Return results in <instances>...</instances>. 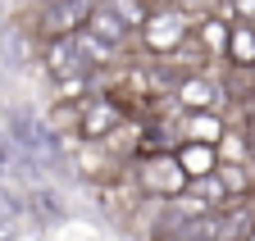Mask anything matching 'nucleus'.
Masks as SVG:
<instances>
[{"label": "nucleus", "mask_w": 255, "mask_h": 241, "mask_svg": "<svg viewBox=\"0 0 255 241\" xmlns=\"http://www.w3.org/2000/svg\"><path fill=\"white\" fill-rule=\"evenodd\" d=\"M141 187L146 191H155V196H178L182 187H187V173H182V164H178V155H150L146 164H141Z\"/></svg>", "instance_id": "obj_1"}, {"label": "nucleus", "mask_w": 255, "mask_h": 241, "mask_svg": "<svg viewBox=\"0 0 255 241\" xmlns=\"http://www.w3.org/2000/svg\"><path fill=\"white\" fill-rule=\"evenodd\" d=\"M182 37H187V27H182V18H178L173 9L146 18V46H155V50H173V46H182Z\"/></svg>", "instance_id": "obj_2"}, {"label": "nucleus", "mask_w": 255, "mask_h": 241, "mask_svg": "<svg viewBox=\"0 0 255 241\" xmlns=\"http://www.w3.org/2000/svg\"><path fill=\"white\" fill-rule=\"evenodd\" d=\"M223 55H228L237 69H255V23H233Z\"/></svg>", "instance_id": "obj_3"}, {"label": "nucleus", "mask_w": 255, "mask_h": 241, "mask_svg": "<svg viewBox=\"0 0 255 241\" xmlns=\"http://www.w3.org/2000/svg\"><path fill=\"white\" fill-rule=\"evenodd\" d=\"M178 164H182L187 182H191V177H205V173H214L219 155H214V146H201V141H182V150H178Z\"/></svg>", "instance_id": "obj_4"}, {"label": "nucleus", "mask_w": 255, "mask_h": 241, "mask_svg": "<svg viewBox=\"0 0 255 241\" xmlns=\"http://www.w3.org/2000/svg\"><path fill=\"white\" fill-rule=\"evenodd\" d=\"M182 137L187 141H201V146H219L223 141V123H219L210 109H191L187 123H182Z\"/></svg>", "instance_id": "obj_5"}, {"label": "nucleus", "mask_w": 255, "mask_h": 241, "mask_svg": "<svg viewBox=\"0 0 255 241\" xmlns=\"http://www.w3.org/2000/svg\"><path fill=\"white\" fill-rule=\"evenodd\" d=\"M87 27H91V37H101V41H123V32H128V27L114 18V9H110V5H91Z\"/></svg>", "instance_id": "obj_6"}, {"label": "nucleus", "mask_w": 255, "mask_h": 241, "mask_svg": "<svg viewBox=\"0 0 255 241\" xmlns=\"http://www.w3.org/2000/svg\"><path fill=\"white\" fill-rule=\"evenodd\" d=\"M178 100L187 105V109H214L219 105V91L210 82H201V78H187L182 86H178Z\"/></svg>", "instance_id": "obj_7"}, {"label": "nucleus", "mask_w": 255, "mask_h": 241, "mask_svg": "<svg viewBox=\"0 0 255 241\" xmlns=\"http://www.w3.org/2000/svg\"><path fill=\"white\" fill-rule=\"evenodd\" d=\"M201 46H205L210 55H223V46H228V23H223L219 14L201 18Z\"/></svg>", "instance_id": "obj_8"}, {"label": "nucleus", "mask_w": 255, "mask_h": 241, "mask_svg": "<svg viewBox=\"0 0 255 241\" xmlns=\"http://www.w3.org/2000/svg\"><path fill=\"white\" fill-rule=\"evenodd\" d=\"M114 123H119V114H114L110 105H96V109L82 118V132H87V137H110Z\"/></svg>", "instance_id": "obj_9"}, {"label": "nucleus", "mask_w": 255, "mask_h": 241, "mask_svg": "<svg viewBox=\"0 0 255 241\" xmlns=\"http://www.w3.org/2000/svg\"><path fill=\"white\" fill-rule=\"evenodd\" d=\"M105 5L114 9V18L123 23V27H141L150 14H146V0H105Z\"/></svg>", "instance_id": "obj_10"}, {"label": "nucleus", "mask_w": 255, "mask_h": 241, "mask_svg": "<svg viewBox=\"0 0 255 241\" xmlns=\"http://www.w3.org/2000/svg\"><path fill=\"white\" fill-rule=\"evenodd\" d=\"M233 9H237V18L255 23V0H233Z\"/></svg>", "instance_id": "obj_11"}, {"label": "nucleus", "mask_w": 255, "mask_h": 241, "mask_svg": "<svg viewBox=\"0 0 255 241\" xmlns=\"http://www.w3.org/2000/svg\"><path fill=\"white\" fill-rule=\"evenodd\" d=\"M246 137H251V150H255V114H251V132Z\"/></svg>", "instance_id": "obj_12"}, {"label": "nucleus", "mask_w": 255, "mask_h": 241, "mask_svg": "<svg viewBox=\"0 0 255 241\" xmlns=\"http://www.w3.org/2000/svg\"><path fill=\"white\" fill-rule=\"evenodd\" d=\"M251 232H255V214H251Z\"/></svg>", "instance_id": "obj_13"}]
</instances>
